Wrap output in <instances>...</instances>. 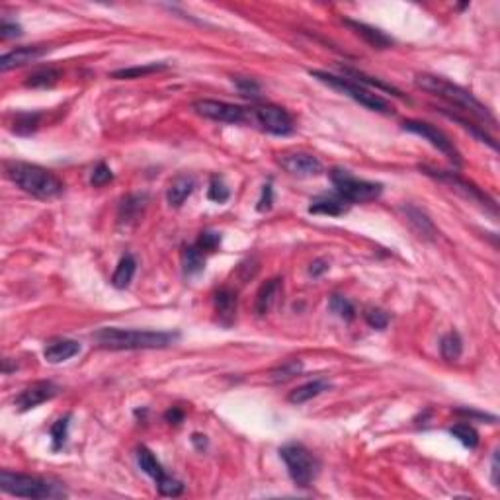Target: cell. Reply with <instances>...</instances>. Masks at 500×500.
Segmentation results:
<instances>
[{
	"label": "cell",
	"instance_id": "1",
	"mask_svg": "<svg viewBox=\"0 0 500 500\" xmlns=\"http://www.w3.org/2000/svg\"><path fill=\"white\" fill-rule=\"evenodd\" d=\"M415 85L418 86V88L426 90V92H430L434 94V96L441 98V100H446V102L451 104V106H456L458 110L469 114V116L477 119L479 123H483V128L484 126L496 128V118L492 116L491 110H489L484 104L479 102L473 94L465 90V88L453 85V83H449L446 78L436 77V75H426V73L416 75Z\"/></svg>",
	"mask_w": 500,
	"mask_h": 500
},
{
	"label": "cell",
	"instance_id": "45",
	"mask_svg": "<svg viewBox=\"0 0 500 500\" xmlns=\"http://www.w3.org/2000/svg\"><path fill=\"white\" fill-rule=\"evenodd\" d=\"M164 420L169 424H174V426H178V424L184 422V410L178 407H172L169 408L166 413H164Z\"/></svg>",
	"mask_w": 500,
	"mask_h": 500
},
{
	"label": "cell",
	"instance_id": "19",
	"mask_svg": "<svg viewBox=\"0 0 500 500\" xmlns=\"http://www.w3.org/2000/svg\"><path fill=\"white\" fill-rule=\"evenodd\" d=\"M47 51H49V49L43 47V45H34V47H18V49H14V51L2 55V59H0V71L6 73V71H10V68L28 65V63H32V61L39 59V57L45 55Z\"/></svg>",
	"mask_w": 500,
	"mask_h": 500
},
{
	"label": "cell",
	"instance_id": "40",
	"mask_svg": "<svg viewBox=\"0 0 500 500\" xmlns=\"http://www.w3.org/2000/svg\"><path fill=\"white\" fill-rule=\"evenodd\" d=\"M233 83L237 86L240 96H245V98H258V96H260V85L256 83L255 78L235 77L233 78Z\"/></svg>",
	"mask_w": 500,
	"mask_h": 500
},
{
	"label": "cell",
	"instance_id": "39",
	"mask_svg": "<svg viewBox=\"0 0 500 500\" xmlns=\"http://www.w3.org/2000/svg\"><path fill=\"white\" fill-rule=\"evenodd\" d=\"M364 319L372 329H377V331L387 329V324H389V315L385 313L383 309H377V307H370V309H365Z\"/></svg>",
	"mask_w": 500,
	"mask_h": 500
},
{
	"label": "cell",
	"instance_id": "44",
	"mask_svg": "<svg viewBox=\"0 0 500 500\" xmlns=\"http://www.w3.org/2000/svg\"><path fill=\"white\" fill-rule=\"evenodd\" d=\"M329 260H324V258H317V260H313L311 262V266H309V274L313 276V278H319V276H322L324 272H329Z\"/></svg>",
	"mask_w": 500,
	"mask_h": 500
},
{
	"label": "cell",
	"instance_id": "42",
	"mask_svg": "<svg viewBox=\"0 0 500 500\" xmlns=\"http://www.w3.org/2000/svg\"><path fill=\"white\" fill-rule=\"evenodd\" d=\"M272 204H274V190H272V184H264L262 195H260V200H258L256 209H258V212H268V209H272Z\"/></svg>",
	"mask_w": 500,
	"mask_h": 500
},
{
	"label": "cell",
	"instance_id": "16",
	"mask_svg": "<svg viewBox=\"0 0 500 500\" xmlns=\"http://www.w3.org/2000/svg\"><path fill=\"white\" fill-rule=\"evenodd\" d=\"M344 24H346L354 34L360 35L373 49H389L391 45H393V39H391L389 35L382 32V30H377V28L367 26L364 22H356V20H348V18L344 20Z\"/></svg>",
	"mask_w": 500,
	"mask_h": 500
},
{
	"label": "cell",
	"instance_id": "37",
	"mask_svg": "<svg viewBox=\"0 0 500 500\" xmlns=\"http://www.w3.org/2000/svg\"><path fill=\"white\" fill-rule=\"evenodd\" d=\"M39 126V114H20L14 121V131L20 135H30L34 133Z\"/></svg>",
	"mask_w": 500,
	"mask_h": 500
},
{
	"label": "cell",
	"instance_id": "17",
	"mask_svg": "<svg viewBox=\"0 0 500 500\" xmlns=\"http://www.w3.org/2000/svg\"><path fill=\"white\" fill-rule=\"evenodd\" d=\"M213 305H215V313L219 317L221 324L231 327L237 317V293L231 288L217 289L213 295Z\"/></svg>",
	"mask_w": 500,
	"mask_h": 500
},
{
	"label": "cell",
	"instance_id": "12",
	"mask_svg": "<svg viewBox=\"0 0 500 500\" xmlns=\"http://www.w3.org/2000/svg\"><path fill=\"white\" fill-rule=\"evenodd\" d=\"M194 111L202 118L213 119L219 123H233V126L246 123L250 118L245 108L229 102H219V100H197L194 102Z\"/></svg>",
	"mask_w": 500,
	"mask_h": 500
},
{
	"label": "cell",
	"instance_id": "41",
	"mask_svg": "<svg viewBox=\"0 0 500 500\" xmlns=\"http://www.w3.org/2000/svg\"><path fill=\"white\" fill-rule=\"evenodd\" d=\"M114 180V174H111V169L106 164V162H100L96 169L92 170V176H90V184H92L94 188H100V186H106L108 182H111Z\"/></svg>",
	"mask_w": 500,
	"mask_h": 500
},
{
	"label": "cell",
	"instance_id": "29",
	"mask_svg": "<svg viewBox=\"0 0 500 500\" xmlns=\"http://www.w3.org/2000/svg\"><path fill=\"white\" fill-rule=\"evenodd\" d=\"M164 68H169L166 63H149V65H141V67H129V68H119L116 73H111V78H118V80H131V78H141L147 75H153V73H161Z\"/></svg>",
	"mask_w": 500,
	"mask_h": 500
},
{
	"label": "cell",
	"instance_id": "4",
	"mask_svg": "<svg viewBox=\"0 0 500 500\" xmlns=\"http://www.w3.org/2000/svg\"><path fill=\"white\" fill-rule=\"evenodd\" d=\"M0 489L12 496L22 499H61L67 496L65 489L59 483L45 481L34 475L14 473V471H0Z\"/></svg>",
	"mask_w": 500,
	"mask_h": 500
},
{
	"label": "cell",
	"instance_id": "18",
	"mask_svg": "<svg viewBox=\"0 0 500 500\" xmlns=\"http://www.w3.org/2000/svg\"><path fill=\"white\" fill-rule=\"evenodd\" d=\"M350 209V204L342 195H334V194H324L319 195L311 200V205H309V213H315V215H329V217H340Z\"/></svg>",
	"mask_w": 500,
	"mask_h": 500
},
{
	"label": "cell",
	"instance_id": "5",
	"mask_svg": "<svg viewBox=\"0 0 500 500\" xmlns=\"http://www.w3.org/2000/svg\"><path fill=\"white\" fill-rule=\"evenodd\" d=\"M309 75L317 78L322 85L331 86V88L339 90V92L346 94L348 98H352L354 102L364 106V108H367L370 111H377V114H385V116L393 114V106H391L385 98H382L379 94L372 92V90L365 88V86L358 85L354 80H348V78L344 77H336V75H331V73H324V71H309Z\"/></svg>",
	"mask_w": 500,
	"mask_h": 500
},
{
	"label": "cell",
	"instance_id": "11",
	"mask_svg": "<svg viewBox=\"0 0 500 500\" xmlns=\"http://www.w3.org/2000/svg\"><path fill=\"white\" fill-rule=\"evenodd\" d=\"M424 172L428 174V176H434V178H438L440 182H446L453 192H458V194H461L465 200H469V202H475V204H479L481 207H484V209H489V212L496 217V204L492 202L489 195L484 194L483 190H479V188L475 186L473 182H469V180L461 178V176H458V174H453V172H438V170H430V169H424Z\"/></svg>",
	"mask_w": 500,
	"mask_h": 500
},
{
	"label": "cell",
	"instance_id": "23",
	"mask_svg": "<svg viewBox=\"0 0 500 500\" xmlns=\"http://www.w3.org/2000/svg\"><path fill=\"white\" fill-rule=\"evenodd\" d=\"M147 200L149 197L145 194L128 195L119 205V221L121 223H135L137 219H141L145 207H147Z\"/></svg>",
	"mask_w": 500,
	"mask_h": 500
},
{
	"label": "cell",
	"instance_id": "2",
	"mask_svg": "<svg viewBox=\"0 0 500 500\" xmlns=\"http://www.w3.org/2000/svg\"><path fill=\"white\" fill-rule=\"evenodd\" d=\"M94 342L106 350H157L169 348L180 339L178 332L137 331V329H118L106 327L94 332Z\"/></svg>",
	"mask_w": 500,
	"mask_h": 500
},
{
	"label": "cell",
	"instance_id": "25",
	"mask_svg": "<svg viewBox=\"0 0 500 500\" xmlns=\"http://www.w3.org/2000/svg\"><path fill=\"white\" fill-rule=\"evenodd\" d=\"M342 73H344V78H348V80H354V83H358V85L370 86V88H377V90H383V92H391L393 96H398V98H403V94H401V90H397L395 86L385 85L383 80H377V78L370 77V75H365V73H362V71H356V68L344 67V68H342Z\"/></svg>",
	"mask_w": 500,
	"mask_h": 500
},
{
	"label": "cell",
	"instance_id": "13",
	"mask_svg": "<svg viewBox=\"0 0 500 500\" xmlns=\"http://www.w3.org/2000/svg\"><path fill=\"white\" fill-rule=\"evenodd\" d=\"M57 393H59V387L55 383L35 382L32 385H28L26 389L14 398V405L18 407V410L26 413V410H32V408L51 401L53 397H57Z\"/></svg>",
	"mask_w": 500,
	"mask_h": 500
},
{
	"label": "cell",
	"instance_id": "20",
	"mask_svg": "<svg viewBox=\"0 0 500 500\" xmlns=\"http://www.w3.org/2000/svg\"><path fill=\"white\" fill-rule=\"evenodd\" d=\"M80 352V344L77 340L71 339H55L47 342V346L43 350V356L49 364H61L67 362L71 358H75Z\"/></svg>",
	"mask_w": 500,
	"mask_h": 500
},
{
	"label": "cell",
	"instance_id": "47",
	"mask_svg": "<svg viewBox=\"0 0 500 500\" xmlns=\"http://www.w3.org/2000/svg\"><path fill=\"white\" fill-rule=\"evenodd\" d=\"M192 444L195 446V449H200V451H204L205 448H207V436H204V434H197L195 432L194 436H192Z\"/></svg>",
	"mask_w": 500,
	"mask_h": 500
},
{
	"label": "cell",
	"instance_id": "31",
	"mask_svg": "<svg viewBox=\"0 0 500 500\" xmlns=\"http://www.w3.org/2000/svg\"><path fill=\"white\" fill-rule=\"evenodd\" d=\"M440 111L444 114V116H446V118L453 119V121H456V123H459L461 128L467 129V131H469V133H471L473 137H477V139H479L481 143H487L489 147H491V149H496V143H494V139H492V137L489 135L487 131H484L483 126H475V123H471V121H467V119H463L461 116H458V114H449L448 110H440Z\"/></svg>",
	"mask_w": 500,
	"mask_h": 500
},
{
	"label": "cell",
	"instance_id": "3",
	"mask_svg": "<svg viewBox=\"0 0 500 500\" xmlns=\"http://www.w3.org/2000/svg\"><path fill=\"white\" fill-rule=\"evenodd\" d=\"M4 172L20 190L35 197L49 200V197H57L63 192V182L51 170L37 166V164L12 161L4 164Z\"/></svg>",
	"mask_w": 500,
	"mask_h": 500
},
{
	"label": "cell",
	"instance_id": "28",
	"mask_svg": "<svg viewBox=\"0 0 500 500\" xmlns=\"http://www.w3.org/2000/svg\"><path fill=\"white\" fill-rule=\"evenodd\" d=\"M61 73L53 67H43L34 71L30 77L26 78L28 88H51L59 83Z\"/></svg>",
	"mask_w": 500,
	"mask_h": 500
},
{
	"label": "cell",
	"instance_id": "10",
	"mask_svg": "<svg viewBox=\"0 0 500 500\" xmlns=\"http://www.w3.org/2000/svg\"><path fill=\"white\" fill-rule=\"evenodd\" d=\"M250 119H255L256 123L260 126V129L278 137L291 135L293 129H295L293 119H291L288 111L280 108V106H274V104H264V106L255 108L250 111Z\"/></svg>",
	"mask_w": 500,
	"mask_h": 500
},
{
	"label": "cell",
	"instance_id": "48",
	"mask_svg": "<svg viewBox=\"0 0 500 500\" xmlns=\"http://www.w3.org/2000/svg\"><path fill=\"white\" fill-rule=\"evenodd\" d=\"M492 484L499 487V456H496V451L492 456Z\"/></svg>",
	"mask_w": 500,
	"mask_h": 500
},
{
	"label": "cell",
	"instance_id": "15",
	"mask_svg": "<svg viewBox=\"0 0 500 500\" xmlns=\"http://www.w3.org/2000/svg\"><path fill=\"white\" fill-rule=\"evenodd\" d=\"M398 212L403 213L407 225L410 227V231L415 233L416 237L424 238V240H434V238H436V235H438L436 225H434L432 219H430L420 207L410 204H403L398 207Z\"/></svg>",
	"mask_w": 500,
	"mask_h": 500
},
{
	"label": "cell",
	"instance_id": "32",
	"mask_svg": "<svg viewBox=\"0 0 500 500\" xmlns=\"http://www.w3.org/2000/svg\"><path fill=\"white\" fill-rule=\"evenodd\" d=\"M449 434H451V436H453L461 446H465V448L475 449L477 446H479V434H477V430H475L471 424H465V422L453 424V426L449 428Z\"/></svg>",
	"mask_w": 500,
	"mask_h": 500
},
{
	"label": "cell",
	"instance_id": "7",
	"mask_svg": "<svg viewBox=\"0 0 500 500\" xmlns=\"http://www.w3.org/2000/svg\"><path fill=\"white\" fill-rule=\"evenodd\" d=\"M331 180L334 188H336L339 195H342L348 204L373 202V200H377L383 192L382 184L356 178V176H352V174L344 169H332Z\"/></svg>",
	"mask_w": 500,
	"mask_h": 500
},
{
	"label": "cell",
	"instance_id": "34",
	"mask_svg": "<svg viewBox=\"0 0 500 500\" xmlns=\"http://www.w3.org/2000/svg\"><path fill=\"white\" fill-rule=\"evenodd\" d=\"M68 424H71V415L63 416L51 426V448L53 451H59L65 446L68 436Z\"/></svg>",
	"mask_w": 500,
	"mask_h": 500
},
{
	"label": "cell",
	"instance_id": "30",
	"mask_svg": "<svg viewBox=\"0 0 500 500\" xmlns=\"http://www.w3.org/2000/svg\"><path fill=\"white\" fill-rule=\"evenodd\" d=\"M440 352L441 358L448 360V362H456V360L461 356V352H463V340H461L458 332H448V334L440 340Z\"/></svg>",
	"mask_w": 500,
	"mask_h": 500
},
{
	"label": "cell",
	"instance_id": "33",
	"mask_svg": "<svg viewBox=\"0 0 500 500\" xmlns=\"http://www.w3.org/2000/svg\"><path fill=\"white\" fill-rule=\"evenodd\" d=\"M329 309H331L334 315H339L340 319H344V321H352V319L356 317L354 305L348 301L346 297L339 295V293L331 295V299H329Z\"/></svg>",
	"mask_w": 500,
	"mask_h": 500
},
{
	"label": "cell",
	"instance_id": "43",
	"mask_svg": "<svg viewBox=\"0 0 500 500\" xmlns=\"http://www.w3.org/2000/svg\"><path fill=\"white\" fill-rule=\"evenodd\" d=\"M22 35V28L18 26V24H12V22H2V26H0V37L2 39H10V37H20Z\"/></svg>",
	"mask_w": 500,
	"mask_h": 500
},
{
	"label": "cell",
	"instance_id": "38",
	"mask_svg": "<svg viewBox=\"0 0 500 500\" xmlns=\"http://www.w3.org/2000/svg\"><path fill=\"white\" fill-rule=\"evenodd\" d=\"M221 240H223V237H221V233H217V231H202L200 237H197L195 246H197L202 252H215L221 246Z\"/></svg>",
	"mask_w": 500,
	"mask_h": 500
},
{
	"label": "cell",
	"instance_id": "35",
	"mask_svg": "<svg viewBox=\"0 0 500 500\" xmlns=\"http://www.w3.org/2000/svg\"><path fill=\"white\" fill-rule=\"evenodd\" d=\"M301 370H303V364H301L299 360H288L286 364H281L280 367H276V370L272 372V382H289L291 377H295L297 373H301Z\"/></svg>",
	"mask_w": 500,
	"mask_h": 500
},
{
	"label": "cell",
	"instance_id": "36",
	"mask_svg": "<svg viewBox=\"0 0 500 500\" xmlns=\"http://www.w3.org/2000/svg\"><path fill=\"white\" fill-rule=\"evenodd\" d=\"M207 197L215 202V204H225L231 197V192L227 184L223 182L221 176H212L209 180V188H207Z\"/></svg>",
	"mask_w": 500,
	"mask_h": 500
},
{
	"label": "cell",
	"instance_id": "26",
	"mask_svg": "<svg viewBox=\"0 0 500 500\" xmlns=\"http://www.w3.org/2000/svg\"><path fill=\"white\" fill-rule=\"evenodd\" d=\"M135 270H137L135 258H133L131 255H126L121 260H119L118 268H116L114 276H111V286H114L116 289H126L129 283H131V280H133Z\"/></svg>",
	"mask_w": 500,
	"mask_h": 500
},
{
	"label": "cell",
	"instance_id": "27",
	"mask_svg": "<svg viewBox=\"0 0 500 500\" xmlns=\"http://www.w3.org/2000/svg\"><path fill=\"white\" fill-rule=\"evenodd\" d=\"M180 258H182V270H184V276H195V274L204 272L205 268L204 252H202L195 245L184 246Z\"/></svg>",
	"mask_w": 500,
	"mask_h": 500
},
{
	"label": "cell",
	"instance_id": "6",
	"mask_svg": "<svg viewBox=\"0 0 500 500\" xmlns=\"http://www.w3.org/2000/svg\"><path fill=\"white\" fill-rule=\"evenodd\" d=\"M280 456L286 461L289 477H291V481L297 487L307 489V487L313 484L317 471H319V463H317L313 453L305 446H301V444H286L283 448H280Z\"/></svg>",
	"mask_w": 500,
	"mask_h": 500
},
{
	"label": "cell",
	"instance_id": "9",
	"mask_svg": "<svg viewBox=\"0 0 500 500\" xmlns=\"http://www.w3.org/2000/svg\"><path fill=\"white\" fill-rule=\"evenodd\" d=\"M403 129L408 131V133H415V135L426 139V141L432 145V147H436L440 153L446 154V157H448L449 161L453 162L456 166L461 164V154H459L458 149L453 147V141H449V137L446 135L444 131H440L438 128H434V126L426 123V121L407 119V121H403Z\"/></svg>",
	"mask_w": 500,
	"mask_h": 500
},
{
	"label": "cell",
	"instance_id": "14",
	"mask_svg": "<svg viewBox=\"0 0 500 500\" xmlns=\"http://www.w3.org/2000/svg\"><path fill=\"white\" fill-rule=\"evenodd\" d=\"M281 169L288 170L293 176H317L322 172V162L309 153H286L280 154Z\"/></svg>",
	"mask_w": 500,
	"mask_h": 500
},
{
	"label": "cell",
	"instance_id": "21",
	"mask_svg": "<svg viewBox=\"0 0 500 500\" xmlns=\"http://www.w3.org/2000/svg\"><path fill=\"white\" fill-rule=\"evenodd\" d=\"M195 188V180L188 174H180L170 182L169 190H166V202L170 207H180L186 202L188 197L192 195Z\"/></svg>",
	"mask_w": 500,
	"mask_h": 500
},
{
	"label": "cell",
	"instance_id": "46",
	"mask_svg": "<svg viewBox=\"0 0 500 500\" xmlns=\"http://www.w3.org/2000/svg\"><path fill=\"white\" fill-rule=\"evenodd\" d=\"M458 415L461 416H469V418H479V420H489V422H496V416L492 415H484V413H477V410H471V408H458L456 410Z\"/></svg>",
	"mask_w": 500,
	"mask_h": 500
},
{
	"label": "cell",
	"instance_id": "24",
	"mask_svg": "<svg viewBox=\"0 0 500 500\" xmlns=\"http://www.w3.org/2000/svg\"><path fill=\"white\" fill-rule=\"evenodd\" d=\"M331 389V383L324 382V379H313V382H307L305 385H301V387H297V389H293L291 393H289L288 401L289 403H293V405H303V403H307V401H311V398L319 397L321 393H324V391Z\"/></svg>",
	"mask_w": 500,
	"mask_h": 500
},
{
	"label": "cell",
	"instance_id": "8",
	"mask_svg": "<svg viewBox=\"0 0 500 500\" xmlns=\"http://www.w3.org/2000/svg\"><path fill=\"white\" fill-rule=\"evenodd\" d=\"M137 463L141 467V471L147 473L151 479H154L157 489L162 496H178L184 492V483L166 475V471L162 469L161 461L154 458V453L149 448H137Z\"/></svg>",
	"mask_w": 500,
	"mask_h": 500
},
{
	"label": "cell",
	"instance_id": "22",
	"mask_svg": "<svg viewBox=\"0 0 500 500\" xmlns=\"http://www.w3.org/2000/svg\"><path fill=\"white\" fill-rule=\"evenodd\" d=\"M283 288V280L281 278H272L264 283L262 288L258 289L256 293V313L266 315L272 309V305L276 303V299L281 293Z\"/></svg>",
	"mask_w": 500,
	"mask_h": 500
}]
</instances>
